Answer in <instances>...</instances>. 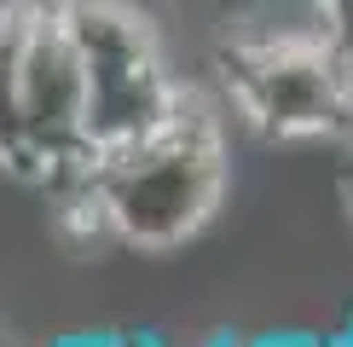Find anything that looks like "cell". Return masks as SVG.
I'll list each match as a JSON object with an SVG mask.
<instances>
[{
  "label": "cell",
  "mask_w": 353,
  "mask_h": 347,
  "mask_svg": "<svg viewBox=\"0 0 353 347\" xmlns=\"http://www.w3.org/2000/svg\"><path fill=\"white\" fill-rule=\"evenodd\" d=\"M342 347H353V341H342Z\"/></svg>",
  "instance_id": "obj_8"
},
{
  "label": "cell",
  "mask_w": 353,
  "mask_h": 347,
  "mask_svg": "<svg viewBox=\"0 0 353 347\" xmlns=\"http://www.w3.org/2000/svg\"><path fill=\"white\" fill-rule=\"evenodd\" d=\"M87 64V145L93 162L134 145L174 116L185 87L168 76L163 41L128 0H58Z\"/></svg>",
  "instance_id": "obj_3"
},
{
  "label": "cell",
  "mask_w": 353,
  "mask_h": 347,
  "mask_svg": "<svg viewBox=\"0 0 353 347\" xmlns=\"http://www.w3.org/2000/svg\"><path fill=\"white\" fill-rule=\"evenodd\" d=\"M93 191L116 243L139 255H168L214 220L226 197V134L214 105L185 87L157 134L93 162Z\"/></svg>",
  "instance_id": "obj_1"
},
{
  "label": "cell",
  "mask_w": 353,
  "mask_h": 347,
  "mask_svg": "<svg viewBox=\"0 0 353 347\" xmlns=\"http://www.w3.org/2000/svg\"><path fill=\"white\" fill-rule=\"evenodd\" d=\"M342 197H347V220H353V139H347V168H342Z\"/></svg>",
  "instance_id": "obj_7"
},
{
  "label": "cell",
  "mask_w": 353,
  "mask_h": 347,
  "mask_svg": "<svg viewBox=\"0 0 353 347\" xmlns=\"http://www.w3.org/2000/svg\"><path fill=\"white\" fill-rule=\"evenodd\" d=\"M23 139H29V180L58 185L93 168L87 145V64L70 35L58 0H41L23 52Z\"/></svg>",
  "instance_id": "obj_4"
},
{
  "label": "cell",
  "mask_w": 353,
  "mask_h": 347,
  "mask_svg": "<svg viewBox=\"0 0 353 347\" xmlns=\"http://www.w3.org/2000/svg\"><path fill=\"white\" fill-rule=\"evenodd\" d=\"M41 0H6L0 6V168L29 180V139H23V52Z\"/></svg>",
  "instance_id": "obj_5"
},
{
  "label": "cell",
  "mask_w": 353,
  "mask_h": 347,
  "mask_svg": "<svg viewBox=\"0 0 353 347\" xmlns=\"http://www.w3.org/2000/svg\"><path fill=\"white\" fill-rule=\"evenodd\" d=\"M226 105L278 145L353 139V58L336 29H278L243 35L220 52Z\"/></svg>",
  "instance_id": "obj_2"
},
{
  "label": "cell",
  "mask_w": 353,
  "mask_h": 347,
  "mask_svg": "<svg viewBox=\"0 0 353 347\" xmlns=\"http://www.w3.org/2000/svg\"><path fill=\"white\" fill-rule=\"evenodd\" d=\"M307 6H313V18L325 23V29H336V35H353V0H307Z\"/></svg>",
  "instance_id": "obj_6"
}]
</instances>
